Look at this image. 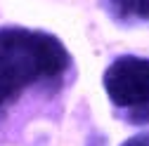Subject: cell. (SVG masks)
Segmentation results:
<instances>
[{"mask_svg": "<svg viewBox=\"0 0 149 146\" xmlns=\"http://www.w3.org/2000/svg\"><path fill=\"white\" fill-rule=\"evenodd\" d=\"M71 68V54L52 33L3 26L0 28V116L31 87H57Z\"/></svg>", "mask_w": 149, "mask_h": 146, "instance_id": "obj_1", "label": "cell"}, {"mask_svg": "<svg viewBox=\"0 0 149 146\" xmlns=\"http://www.w3.org/2000/svg\"><path fill=\"white\" fill-rule=\"evenodd\" d=\"M102 83L109 101L121 113L133 111L149 101V59L133 54L118 57L107 66Z\"/></svg>", "mask_w": 149, "mask_h": 146, "instance_id": "obj_2", "label": "cell"}, {"mask_svg": "<svg viewBox=\"0 0 149 146\" xmlns=\"http://www.w3.org/2000/svg\"><path fill=\"white\" fill-rule=\"evenodd\" d=\"M109 17L118 24L149 21V0H104Z\"/></svg>", "mask_w": 149, "mask_h": 146, "instance_id": "obj_3", "label": "cell"}, {"mask_svg": "<svg viewBox=\"0 0 149 146\" xmlns=\"http://www.w3.org/2000/svg\"><path fill=\"white\" fill-rule=\"evenodd\" d=\"M121 116H123V120L130 123V125H149V101L142 104V106H137V108H133V111L121 113Z\"/></svg>", "mask_w": 149, "mask_h": 146, "instance_id": "obj_4", "label": "cell"}, {"mask_svg": "<svg viewBox=\"0 0 149 146\" xmlns=\"http://www.w3.org/2000/svg\"><path fill=\"white\" fill-rule=\"evenodd\" d=\"M121 146H149V132H142V134L130 137V139H125Z\"/></svg>", "mask_w": 149, "mask_h": 146, "instance_id": "obj_5", "label": "cell"}]
</instances>
